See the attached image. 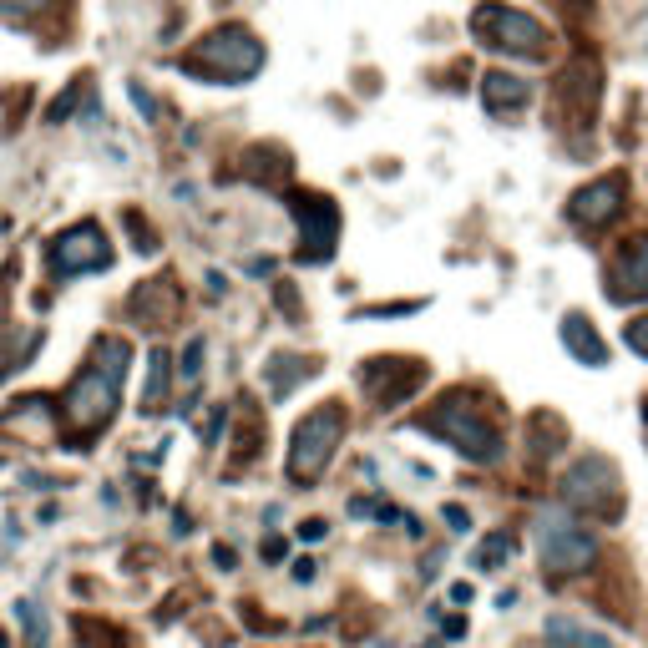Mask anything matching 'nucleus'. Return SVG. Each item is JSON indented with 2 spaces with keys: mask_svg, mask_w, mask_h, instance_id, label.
I'll return each mask as SVG.
<instances>
[{
  "mask_svg": "<svg viewBox=\"0 0 648 648\" xmlns=\"http://www.w3.org/2000/svg\"><path fill=\"white\" fill-rule=\"evenodd\" d=\"M122 380H127V345L117 335H102L92 350V365L76 375L71 400H66V421L76 436H97L122 405Z\"/></svg>",
  "mask_w": 648,
  "mask_h": 648,
  "instance_id": "f257e3e1",
  "label": "nucleus"
},
{
  "mask_svg": "<svg viewBox=\"0 0 648 648\" xmlns=\"http://www.w3.org/2000/svg\"><path fill=\"white\" fill-rule=\"evenodd\" d=\"M264 66V46L243 31V26H223L213 31L198 51L183 56V71L193 76H213V81H243V76H254Z\"/></svg>",
  "mask_w": 648,
  "mask_h": 648,
  "instance_id": "f03ea898",
  "label": "nucleus"
},
{
  "mask_svg": "<svg viewBox=\"0 0 648 648\" xmlns=\"http://www.w3.org/2000/svg\"><path fill=\"white\" fill-rule=\"evenodd\" d=\"M340 436H345V411H335V405L309 411V416L294 426V436H289V481L309 486L314 476H324V466H330Z\"/></svg>",
  "mask_w": 648,
  "mask_h": 648,
  "instance_id": "7ed1b4c3",
  "label": "nucleus"
},
{
  "mask_svg": "<svg viewBox=\"0 0 648 648\" xmlns=\"http://www.w3.org/2000/svg\"><path fill=\"white\" fill-rule=\"evenodd\" d=\"M537 552H542L547 573L573 578V573H583V567L598 557V542H593V532H588L583 522H573L567 512L552 507V512L537 517Z\"/></svg>",
  "mask_w": 648,
  "mask_h": 648,
  "instance_id": "20e7f679",
  "label": "nucleus"
},
{
  "mask_svg": "<svg viewBox=\"0 0 648 648\" xmlns=\"http://www.w3.org/2000/svg\"><path fill=\"white\" fill-rule=\"evenodd\" d=\"M426 431H436V436H446L461 456H471V461H497V451H502V441H497V431H492V421H486L471 400H461V395H451V400H441V411L436 416H426Z\"/></svg>",
  "mask_w": 648,
  "mask_h": 648,
  "instance_id": "39448f33",
  "label": "nucleus"
},
{
  "mask_svg": "<svg viewBox=\"0 0 648 648\" xmlns=\"http://www.w3.org/2000/svg\"><path fill=\"white\" fill-rule=\"evenodd\" d=\"M471 31L481 36V46L517 51V56H542V41H547V31L527 11H512V6H476Z\"/></svg>",
  "mask_w": 648,
  "mask_h": 648,
  "instance_id": "423d86ee",
  "label": "nucleus"
},
{
  "mask_svg": "<svg viewBox=\"0 0 648 648\" xmlns=\"http://www.w3.org/2000/svg\"><path fill=\"white\" fill-rule=\"evenodd\" d=\"M562 497L573 507H588L593 517H613L618 512V466L608 456H583L562 476Z\"/></svg>",
  "mask_w": 648,
  "mask_h": 648,
  "instance_id": "0eeeda50",
  "label": "nucleus"
},
{
  "mask_svg": "<svg viewBox=\"0 0 648 648\" xmlns=\"http://www.w3.org/2000/svg\"><path fill=\"white\" fill-rule=\"evenodd\" d=\"M112 264V249L102 243V233L92 223H81V228H66L56 243H51V269L56 274H81V269H107Z\"/></svg>",
  "mask_w": 648,
  "mask_h": 648,
  "instance_id": "6e6552de",
  "label": "nucleus"
},
{
  "mask_svg": "<svg viewBox=\"0 0 648 648\" xmlns=\"http://www.w3.org/2000/svg\"><path fill=\"white\" fill-rule=\"evenodd\" d=\"M618 208H623V178L613 173V178H603V183H593V188H583L578 198H573V223H583V228H603V223H613L618 218Z\"/></svg>",
  "mask_w": 648,
  "mask_h": 648,
  "instance_id": "1a4fd4ad",
  "label": "nucleus"
},
{
  "mask_svg": "<svg viewBox=\"0 0 648 648\" xmlns=\"http://www.w3.org/2000/svg\"><path fill=\"white\" fill-rule=\"evenodd\" d=\"M527 97H532V87H527L522 76H507V71H486V76H481V102H486V112H497V117L522 112Z\"/></svg>",
  "mask_w": 648,
  "mask_h": 648,
  "instance_id": "9d476101",
  "label": "nucleus"
},
{
  "mask_svg": "<svg viewBox=\"0 0 648 648\" xmlns=\"http://www.w3.org/2000/svg\"><path fill=\"white\" fill-rule=\"evenodd\" d=\"M562 345H567V355H573V360H583V365H593V370L608 365V345L598 340L593 319H583V314H567V319H562Z\"/></svg>",
  "mask_w": 648,
  "mask_h": 648,
  "instance_id": "9b49d317",
  "label": "nucleus"
},
{
  "mask_svg": "<svg viewBox=\"0 0 648 648\" xmlns=\"http://www.w3.org/2000/svg\"><path fill=\"white\" fill-rule=\"evenodd\" d=\"M618 274H623V284L613 289V299H648V238H638L633 249H623Z\"/></svg>",
  "mask_w": 648,
  "mask_h": 648,
  "instance_id": "f8f14e48",
  "label": "nucleus"
},
{
  "mask_svg": "<svg viewBox=\"0 0 648 648\" xmlns=\"http://www.w3.org/2000/svg\"><path fill=\"white\" fill-rule=\"evenodd\" d=\"M547 638H552L557 648H567V643H578V648H608L603 633H593V628H583V623H573V618H547Z\"/></svg>",
  "mask_w": 648,
  "mask_h": 648,
  "instance_id": "ddd939ff",
  "label": "nucleus"
},
{
  "mask_svg": "<svg viewBox=\"0 0 648 648\" xmlns=\"http://www.w3.org/2000/svg\"><path fill=\"white\" fill-rule=\"evenodd\" d=\"M512 552H517L512 532H492V537H486V542L471 552V567H481V573H497V567H502Z\"/></svg>",
  "mask_w": 648,
  "mask_h": 648,
  "instance_id": "4468645a",
  "label": "nucleus"
},
{
  "mask_svg": "<svg viewBox=\"0 0 648 648\" xmlns=\"http://www.w3.org/2000/svg\"><path fill=\"white\" fill-rule=\"evenodd\" d=\"M309 375H314V365H309V360H294V355H289V360L279 355V360L269 365V385H274V395H289V390H294L299 380H309Z\"/></svg>",
  "mask_w": 648,
  "mask_h": 648,
  "instance_id": "2eb2a0df",
  "label": "nucleus"
},
{
  "mask_svg": "<svg viewBox=\"0 0 648 648\" xmlns=\"http://www.w3.org/2000/svg\"><path fill=\"white\" fill-rule=\"evenodd\" d=\"M168 365H173L168 355L152 350V375H147V390H142V411H157L162 395H168V380H173V370H168Z\"/></svg>",
  "mask_w": 648,
  "mask_h": 648,
  "instance_id": "dca6fc26",
  "label": "nucleus"
},
{
  "mask_svg": "<svg viewBox=\"0 0 648 648\" xmlns=\"http://www.w3.org/2000/svg\"><path fill=\"white\" fill-rule=\"evenodd\" d=\"M16 618L26 628V648H46V613L36 608V598H21L16 603Z\"/></svg>",
  "mask_w": 648,
  "mask_h": 648,
  "instance_id": "f3484780",
  "label": "nucleus"
},
{
  "mask_svg": "<svg viewBox=\"0 0 648 648\" xmlns=\"http://www.w3.org/2000/svg\"><path fill=\"white\" fill-rule=\"evenodd\" d=\"M81 92H87V87H81V76H76V81H71V87H66V92H61V97L51 102V112H46V122H61V117H66V112H71V107L81 102Z\"/></svg>",
  "mask_w": 648,
  "mask_h": 648,
  "instance_id": "a211bd4d",
  "label": "nucleus"
},
{
  "mask_svg": "<svg viewBox=\"0 0 648 648\" xmlns=\"http://www.w3.org/2000/svg\"><path fill=\"white\" fill-rule=\"evenodd\" d=\"M623 345H628V350H638V355H648V319L623 324Z\"/></svg>",
  "mask_w": 648,
  "mask_h": 648,
  "instance_id": "6ab92c4d",
  "label": "nucleus"
},
{
  "mask_svg": "<svg viewBox=\"0 0 648 648\" xmlns=\"http://www.w3.org/2000/svg\"><path fill=\"white\" fill-rule=\"evenodd\" d=\"M127 97L137 102V112H142L147 122H157V102L147 97V87H142V81H127Z\"/></svg>",
  "mask_w": 648,
  "mask_h": 648,
  "instance_id": "aec40b11",
  "label": "nucleus"
},
{
  "mask_svg": "<svg viewBox=\"0 0 648 648\" xmlns=\"http://www.w3.org/2000/svg\"><path fill=\"white\" fill-rule=\"evenodd\" d=\"M178 370H183V375H188V380H193V375H198V370H203V340H198V335H193V340H188V350H183V365H178Z\"/></svg>",
  "mask_w": 648,
  "mask_h": 648,
  "instance_id": "412c9836",
  "label": "nucleus"
},
{
  "mask_svg": "<svg viewBox=\"0 0 648 648\" xmlns=\"http://www.w3.org/2000/svg\"><path fill=\"white\" fill-rule=\"evenodd\" d=\"M46 0H0V11L6 16H26V11H41Z\"/></svg>",
  "mask_w": 648,
  "mask_h": 648,
  "instance_id": "4be33fe9",
  "label": "nucleus"
},
{
  "mask_svg": "<svg viewBox=\"0 0 648 648\" xmlns=\"http://www.w3.org/2000/svg\"><path fill=\"white\" fill-rule=\"evenodd\" d=\"M446 522H451V532H466V527H471L466 507H446Z\"/></svg>",
  "mask_w": 648,
  "mask_h": 648,
  "instance_id": "5701e85b",
  "label": "nucleus"
},
{
  "mask_svg": "<svg viewBox=\"0 0 648 648\" xmlns=\"http://www.w3.org/2000/svg\"><path fill=\"white\" fill-rule=\"evenodd\" d=\"M299 537H304V542H319V537H324V522H319V517H314V522H304V527H299Z\"/></svg>",
  "mask_w": 648,
  "mask_h": 648,
  "instance_id": "b1692460",
  "label": "nucleus"
},
{
  "mask_svg": "<svg viewBox=\"0 0 648 648\" xmlns=\"http://www.w3.org/2000/svg\"><path fill=\"white\" fill-rule=\"evenodd\" d=\"M294 578H299V583H309V578H314V562H309V557H299V562H294Z\"/></svg>",
  "mask_w": 648,
  "mask_h": 648,
  "instance_id": "393cba45",
  "label": "nucleus"
},
{
  "mask_svg": "<svg viewBox=\"0 0 648 648\" xmlns=\"http://www.w3.org/2000/svg\"><path fill=\"white\" fill-rule=\"evenodd\" d=\"M264 557H269V562H279V557H284V542H279V537H269V542H264Z\"/></svg>",
  "mask_w": 648,
  "mask_h": 648,
  "instance_id": "a878e982",
  "label": "nucleus"
},
{
  "mask_svg": "<svg viewBox=\"0 0 648 648\" xmlns=\"http://www.w3.org/2000/svg\"><path fill=\"white\" fill-rule=\"evenodd\" d=\"M213 562H218V567H233L238 557H233V547H213Z\"/></svg>",
  "mask_w": 648,
  "mask_h": 648,
  "instance_id": "bb28decb",
  "label": "nucleus"
},
{
  "mask_svg": "<svg viewBox=\"0 0 648 648\" xmlns=\"http://www.w3.org/2000/svg\"><path fill=\"white\" fill-rule=\"evenodd\" d=\"M451 603H471V583H456V588H451Z\"/></svg>",
  "mask_w": 648,
  "mask_h": 648,
  "instance_id": "cd10ccee",
  "label": "nucleus"
},
{
  "mask_svg": "<svg viewBox=\"0 0 648 648\" xmlns=\"http://www.w3.org/2000/svg\"><path fill=\"white\" fill-rule=\"evenodd\" d=\"M0 648H11V638H6V633H0Z\"/></svg>",
  "mask_w": 648,
  "mask_h": 648,
  "instance_id": "c85d7f7f",
  "label": "nucleus"
},
{
  "mask_svg": "<svg viewBox=\"0 0 648 648\" xmlns=\"http://www.w3.org/2000/svg\"><path fill=\"white\" fill-rule=\"evenodd\" d=\"M76 648H97V643H76Z\"/></svg>",
  "mask_w": 648,
  "mask_h": 648,
  "instance_id": "c756f323",
  "label": "nucleus"
},
{
  "mask_svg": "<svg viewBox=\"0 0 648 648\" xmlns=\"http://www.w3.org/2000/svg\"><path fill=\"white\" fill-rule=\"evenodd\" d=\"M375 648H390V643H375Z\"/></svg>",
  "mask_w": 648,
  "mask_h": 648,
  "instance_id": "7c9ffc66",
  "label": "nucleus"
}]
</instances>
